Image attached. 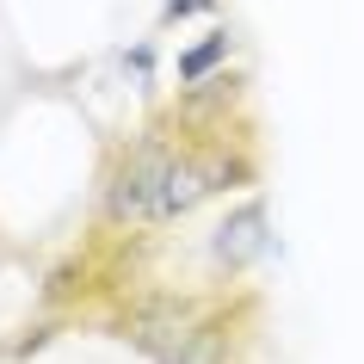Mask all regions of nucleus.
<instances>
[{"instance_id": "obj_6", "label": "nucleus", "mask_w": 364, "mask_h": 364, "mask_svg": "<svg viewBox=\"0 0 364 364\" xmlns=\"http://www.w3.org/2000/svg\"><path fill=\"white\" fill-rule=\"evenodd\" d=\"M198 13H216V0H167V6H161V25H186V19H198Z\"/></svg>"}, {"instance_id": "obj_4", "label": "nucleus", "mask_w": 364, "mask_h": 364, "mask_svg": "<svg viewBox=\"0 0 364 364\" xmlns=\"http://www.w3.org/2000/svg\"><path fill=\"white\" fill-rule=\"evenodd\" d=\"M154 364H229V321L223 315H204L186 340L173 346V352H161Z\"/></svg>"}, {"instance_id": "obj_1", "label": "nucleus", "mask_w": 364, "mask_h": 364, "mask_svg": "<svg viewBox=\"0 0 364 364\" xmlns=\"http://www.w3.org/2000/svg\"><path fill=\"white\" fill-rule=\"evenodd\" d=\"M179 149L186 142H173L161 130H142L136 142H124L99 179V216L112 229H167L161 204H167V173L179 161Z\"/></svg>"}, {"instance_id": "obj_5", "label": "nucleus", "mask_w": 364, "mask_h": 364, "mask_svg": "<svg viewBox=\"0 0 364 364\" xmlns=\"http://www.w3.org/2000/svg\"><path fill=\"white\" fill-rule=\"evenodd\" d=\"M229 50H235L229 31H210L204 43H192V50L179 56V87H198V80H210V68H216V62H229Z\"/></svg>"}, {"instance_id": "obj_2", "label": "nucleus", "mask_w": 364, "mask_h": 364, "mask_svg": "<svg viewBox=\"0 0 364 364\" xmlns=\"http://www.w3.org/2000/svg\"><path fill=\"white\" fill-rule=\"evenodd\" d=\"M198 321H204V303H198V296H186V290H142V296L117 315V340L136 346L142 358H161V352H173Z\"/></svg>"}, {"instance_id": "obj_3", "label": "nucleus", "mask_w": 364, "mask_h": 364, "mask_svg": "<svg viewBox=\"0 0 364 364\" xmlns=\"http://www.w3.org/2000/svg\"><path fill=\"white\" fill-rule=\"evenodd\" d=\"M266 247H272V241H266V204H259V198L235 204V210L223 216V229L210 235V259H216V272H247Z\"/></svg>"}]
</instances>
